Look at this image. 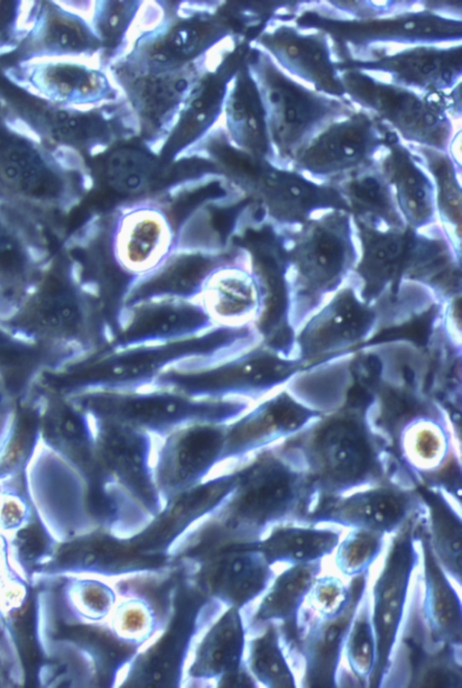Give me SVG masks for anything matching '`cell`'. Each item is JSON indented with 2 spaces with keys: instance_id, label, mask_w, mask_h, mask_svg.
I'll return each mask as SVG.
<instances>
[{
  "instance_id": "5b68a950",
  "label": "cell",
  "mask_w": 462,
  "mask_h": 688,
  "mask_svg": "<svg viewBox=\"0 0 462 688\" xmlns=\"http://www.w3.org/2000/svg\"><path fill=\"white\" fill-rule=\"evenodd\" d=\"M304 367L260 343L211 363L185 362L159 375L149 389H165L207 399H243L253 403L285 388Z\"/></svg>"
},
{
  "instance_id": "4dcf8cb0",
  "label": "cell",
  "mask_w": 462,
  "mask_h": 688,
  "mask_svg": "<svg viewBox=\"0 0 462 688\" xmlns=\"http://www.w3.org/2000/svg\"><path fill=\"white\" fill-rule=\"evenodd\" d=\"M418 490L428 510L430 542L436 558L448 574L461 584L462 530L460 514L440 490Z\"/></svg>"
},
{
  "instance_id": "7bdbcfd3",
  "label": "cell",
  "mask_w": 462,
  "mask_h": 688,
  "mask_svg": "<svg viewBox=\"0 0 462 688\" xmlns=\"http://www.w3.org/2000/svg\"><path fill=\"white\" fill-rule=\"evenodd\" d=\"M39 616H40V619H41V620H42V622H43L45 625H47L48 627H50V628H54V629H57V630H60V631H62V630L59 629L58 628H56L55 626H53V624H52V623H51V622L49 620L48 617L45 615V613H44V612H42H42H40V615H39ZM58 616H59V615H58ZM61 621H62V620H61ZM62 622L64 623L65 627L67 628V629H65V632H64V633H66V634H64V635H63V634H61V633H53V632H51V633H37V638H38V641H39L41 638H42V639H43L44 638H50V637H65V638H72L73 639H75V638H76L77 640H79V641H81V640H82L83 642H85V641H84V638H83V637H79V636L78 634H76V633H75L73 630H71L70 627H69V626L67 623H65L64 621H62ZM62 632H63V631H62ZM87 643H88V642H87Z\"/></svg>"
},
{
  "instance_id": "ab89813d",
  "label": "cell",
  "mask_w": 462,
  "mask_h": 688,
  "mask_svg": "<svg viewBox=\"0 0 462 688\" xmlns=\"http://www.w3.org/2000/svg\"><path fill=\"white\" fill-rule=\"evenodd\" d=\"M348 597V588L342 581L332 575L318 577L307 598L309 609L319 616L335 614L344 606Z\"/></svg>"
},
{
  "instance_id": "52a82bcc",
  "label": "cell",
  "mask_w": 462,
  "mask_h": 688,
  "mask_svg": "<svg viewBox=\"0 0 462 688\" xmlns=\"http://www.w3.org/2000/svg\"><path fill=\"white\" fill-rule=\"evenodd\" d=\"M391 451L418 487L437 489L460 501V444L454 422L438 400L405 420Z\"/></svg>"
},
{
  "instance_id": "60d3db41",
  "label": "cell",
  "mask_w": 462,
  "mask_h": 688,
  "mask_svg": "<svg viewBox=\"0 0 462 688\" xmlns=\"http://www.w3.org/2000/svg\"><path fill=\"white\" fill-rule=\"evenodd\" d=\"M31 521L29 505L16 491L0 492V532L17 531Z\"/></svg>"
},
{
  "instance_id": "4316f807",
  "label": "cell",
  "mask_w": 462,
  "mask_h": 688,
  "mask_svg": "<svg viewBox=\"0 0 462 688\" xmlns=\"http://www.w3.org/2000/svg\"><path fill=\"white\" fill-rule=\"evenodd\" d=\"M357 222L363 243V256L357 268L365 281L363 295L367 300L377 298L391 284L394 298L407 272L417 235L411 230L383 233Z\"/></svg>"
},
{
  "instance_id": "484cf974",
  "label": "cell",
  "mask_w": 462,
  "mask_h": 688,
  "mask_svg": "<svg viewBox=\"0 0 462 688\" xmlns=\"http://www.w3.org/2000/svg\"><path fill=\"white\" fill-rule=\"evenodd\" d=\"M51 256L45 243L0 211V319L19 303Z\"/></svg>"
},
{
  "instance_id": "5bb4252c",
  "label": "cell",
  "mask_w": 462,
  "mask_h": 688,
  "mask_svg": "<svg viewBox=\"0 0 462 688\" xmlns=\"http://www.w3.org/2000/svg\"><path fill=\"white\" fill-rule=\"evenodd\" d=\"M163 556L138 550L130 539L100 528L58 544L51 559L33 574L44 579L72 574L143 576L165 572Z\"/></svg>"
},
{
  "instance_id": "9c48e42d",
  "label": "cell",
  "mask_w": 462,
  "mask_h": 688,
  "mask_svg": "<svg viewBox=\"0 0 462 688\" xmlns=\"http://www.w3.org/2000/svg\"><path fill=\"white\" fill-rule=\"evenodd\" d=\"M427 513L412 518L393 534L383 568L373 585L371 619L376 652L369 688H381L389 664L404 616L411 575L420 562L415 545L419 523Z\"/></svg>"
},
{
  "instance_id": "d6986e66",
  "label": "cell",
  "mask_w": 462,
  "mask_h": 688,
  "mask_svg": "<svg viewBox=\"0 0 462 688\" xmlns=\"http://www.w3.org/2000/svg\"><path fill=\"white\" fill-rule=\"evenodd\" d=\"M287 254L296 268L297 294L310 305L339 284L353 261L347 218L332 216L311 224Z\"/></svg>"
},
{
  "instance_id": "ffe728a7",
  "label": "cell",
  "mask_w": 462,
  "mask_h": 688,
  "mask_svg": "<svg viewBox=\"0 0 462 688\" xmlns=\"http://www.w3.org/2000/svg\"><path fill=\"white\" fill-rule=\"evenodd\" d=\"M237 466L211 475L199 484L168 500L150 524L131 538L140 551L160 555L174 546L196 525L214 514L232 492Z\"/></svg>"
},
{
  "instance_id": "2e32d148",
  "label": "cell",
  "mask_w": 462,
  "mask_h": 688,
  "mask_svg": "<svg viewBox=\"0 0 462 688\" xmlns=\"http://www.w3.org/2000/svg\"><path fill=\"white\" fill-rule=\"evenodd\" d=\"M320 416L296 399L286 388L270 394L227 423L222 465L238 464L297 436Z\"/></svg>"
},
{
  "instance_id": "836d02e7",
  "label": "cell",
  "mask_w": 462,
  "mask_h": 688,
  "mask_svg": "<svg viewBox=\"0 0 462 688\" xmlns=\"http://www.w3.org/2000/svg\"><path fill=\"white\" fill-rule=\"evenodd\" d=\"M344 648L352 675L359 686L367 687L376 652L371 619V599L367 590L355 614Z\"/></svg>"
},
{
  "instance_id": "6da1fadb",
  "label": "cell",
  "mask_w": 462,
  "mask_h": 688,
  "mask_svg": "<svg viewBox=\"0 0 462 688\" xmlns=\"http://www.w3.org/2000/svg\"><path fill=\"white\" fill-rule=\"evenodd\" d=\"M282 444L307 475L312 509L322 500L365 487L410 482L390 447L370 426L363 406L349 405L322 415Z\"/></svg>"
},
{
  "instance_id": "b9f144b4",
  "label": "cell",
  "mask_w": 462,
  "mask_h": 688,
  "mask_svg": "<svg viewBox=\"0 0 462 688\" xmlns=\"http://www.w3.org/2000/svg\"><path fill=\"white\" fill-rule=\"evenodd\" d=\"M15 342H20L15 337H14L10 333H8L0 324V362L8 361L10 362L12 359H14L19 353L17 350V346L19 344H15Z\"/></svg>"
},
{
  "instance_id": "ba28073f",
  "label": "cell",
  "mask_w": 462,
  "mask_h": 688,
  "mask_svg": "<svg viewBox=\"0 0 462 688\" xmlns=\"http://www.w3.org/2000/svg\"><path fill=\"white\" fill-rule=\"evenodd\" d=\"M421 599L417 574L381 687L461 688V647L431 641Z\"/></svg>"
},
{
  "instance_id": "d4e9b609",
  "label": "cell",
  "mask_w": 462,
  "mask_h": 688,
  "mask_svg": "<svg viewBox=\"0 0 462 688\" xmlns=\"http://www.w3.org/2000/svg\"><path fill=\"white\" fill-rule=\"evenodd\" d=\"M422 557V615L430 638L437 645L462 647L461 601L430 542L428 513L418 527Z\"/></svg>"
},
{
  "instance_id": "7a4b0ae2",
  "label": "cell",
  "mask_w": 462,
  "mask_h": 688,
  "mask_svg": "<svg viewBox=\"0 0 462 688\" xmlns=\"http://www.w3.org/2000/svg\"><path fill=\"white\" fill-rule=\"evenodd\" d=\"M236 465L237 479L232 492L207 518L217 545H249L276 526L306 524L312 509L309 481L282 443Z\"/></svg>"
},
{
  "instance_id": "83f0119b",
  "label": "cell",
  "mask_w": 462,
  "mask_h": 688,
  "mask_svg": "<svg viewBox=\"0 0 462 688\" xmlns=\"http://www.w3.org/2000/svg\"><path fill=\"white\" fill-rule=\"evenodd\" d=\"M354 351L303 367L285 388L300 403L320 415L348 406L356 391L351 364Z\"/></svg>"
},
{
  "instance_id": "8992f818",
  "label": "cell",
  "mask_w": 462,
  "mask_h": 688,
  "mask_svg": "<svg viewBox=\"0 0 462 688\" xmlns=\"http://www.w3.org/2000/svg\"><path fill=\"white\" fill-rule=\"evenodd\" d=\"M253 404L243 399H197L165 389L85 391L78 403L93 417L119 421L156 438L190 424L229 423Z\"/></svg>"
},
{
  "instance_id": "74e56055",
  "label": "cell",
  "mask_w": 462,
  "mask_h": 688,
  "mask_svg": "<svg viewBox=\"0 0 462 688\" xmlns=\"http://www.w3.org/2000/svg\"><path fill=\"white\" fill-rule=\"evenodd\" d=\"M399 201L408 223L419 227L429 223L432 215L430 187L417 170L408 168L396 175Z\"/></svg>"
},
{
  "instance_id": "f1b7e54d",
  "label": "cell",
  "mask_w": 462,
  "mask_h": 688,
  "mask_svg": "<svg viewBox=\"0 0 462 688\" xmlns=\"http://www.w3.org/2000/svg\"><path fill=\"white\" fill-rule=\"evenodd\" d=\"M340 531L318 525L286 523L273 527L268 536L249 544L259 550L270 565H291L321 560L337 547Z\"/></svg>"
},
{
  "instance_id": "8fae6325",
  "label": "cell",
  "mask_w": 462,
  "mask_h": 688,
  "mask_svg": "<svg viewBox=\"0 0 462 688\" xmlns=\"http://www.w3.org/2000/svg\"><path fill=\"white\" fill-rule=\"evenodd\" d=\"M425 512L427 507L418 488L390 481L319 501L306 524H333L386 535L396 533Z\"/></svg>"
},
{
  "instance_id": "3957f363",
  "label": "cell",
  "mask_w": 462,
  "mask_h": 688,
  "mask_svg": "<svg viewBox=\"0 0 462 688\" xmlns=\"http://www.w3.org/2000/svg\"><path fill=\"white\" fill-rule=\"evenodd\" d=\"M67 261L51 256L28 290L0 324L18 340L72 353L92 345L87 290Z\"/></svg>"
},
{
  "instance_id": "277c9868",
  "label": "cell",
  "mask_w": 462,
  "mask_h": 688,
  "mask_svg": "<svg viewBox=\"0 0 462 688\" xmlns=\"http://www.w3.org/2000/svg\"><path fill=\"white\" fill-rule=\"evenodd\" d=\"M242 327L218 326L195 337L165 344L105 351L75 374L79 391L147 390L163 372L199 360L213 362L238 353L245 344Z\"/></svg>"
},
{
  "instance_id": "1f68e13d",
  "label": "cell",
  "mask_w": 462,
  "mask_h": 688,
  "mask_svg": "<svg viewBox=\"0 0 462 688\" xmlns=\"http://www.w3.org/2000/svg\"><path fill=\"white\" fill-rule=\"evenodd\" d=\"M124 589L127 595L116 602L107 628L118 641L142 647L167 626V614L160 613L158 602L151 596Z\"/></svg>"
},
{
  "instance_id": "7402d4cb",
  "label": "cell",
  "mask_w": 462,
  "mask_h": 688,
  "mask_svg": "<svg viewBox=\"0 0 462 688\" xmlns=\"http://www.w3.org/2000/svg\"><path fill=\"white\" fill-rule=\"evenodd\" d=\"M194 574V584L208 599L243 610L262 596L275 573L263 554L250 545L210 556Z\"/></svg>"
},
{
  "instance_id": "e0dca14e",
  "label": "cell",
  "mask_w": 462,
  "mask_h": 688,
  "mask_svg": "<svg viewBox=\"0 0 462 688\" xmlns=\"http://www.w3.org/2000/svg\"><path fill=\"white\" fill-rule=\"evenodd\" d=\"M377 333L374 310L344 289L296 333L294 353L305 367L356 350Z\"/></svg>"
},
{
  "instance_id": "e575fe53",
  "label": "cell",
  "mask_w": 462,
  "mask_h": 688,
  "mask_svg": "<svg viewBox=\"0 0 462 688\" xmlns=\"http://www.w3.org/2000/svg\"><path fill=\"white\" fill-rule=\"evenodd\" d=\"M351 529L336 547L335 563L343 574L354 577L369 572L383 549L385 534L363 528Z\"/></svg>"
},
{
  "instance_id": "603a6c76",
  "label": "cell",
  "mask_w": 462,
  "mask_h": 688,
  "mask_svg": "<svg viewBox=\"0 0 462 688\" xmlns=\"http://www.w3.org/2000/svg\"><path fill=\"white\" fill-rule=\"evenodd\" d=\"M224 260L205 280L196 301L219 326L254 325L263 311V292L257 272Z\"/></svg>"
},
{
  "instance_id": "f546056e",
  "label": "cell",
  "mask_w": 462,
  "mask_h": 688,
  "mask_svg": "<svg viewBox=\"0 0 462 688\" xmlns=\"http://www.w3.org/2000/svg\"><path fill=\"white\" fill-rule=\"evenodd\" d=\"M52 591L56 611L67 624L98 625L117 602L116 591L97 579L67 577Z\"/></svg>"
},
{
  "instance_id": "9a60e30c",
  "label": "cell",
  "mask_w": 462,
  "mask_h": 688,
  "mask_svg": "<svg viewBox=\"0 0 462 688\" xmlns=\"http://www.w3.org/2000/svg\"><path fill=\"white\" fill-rule=\"evenodd\" d=\"M109 234L115 262L132 277L131 291L182 250L171 221L155 207L139 206L118 215L111 222Z\"/></svg>"
},
{
  "instance_id": "cb8c5ba5",
  "label": "cell",
  "mask_w": 462,
  "mask_h": 688,
  "mask_svg": "<svg viewBox=\"0 0 462 688\" xmlns=\"http://www.w3.org/2000/svg\"><path fill=\"white\" fill-rule=\"evenodd\" d=\"M321 572V560L293 564L275 576L262 595L254 612L245 619L246 634L278 623L284 650L291 653L299 638V618L303 603Z\"/></svg>"
},
{
  "instance_id": "30bf717a",
  "label": "cell",
  "mask_w": 462,
  "mask_h": 688,
  "mask_svg": "<svg viewBox=\"0 0 462 688\" xmlns=\"http://www.w3.org/2000/svg\"><path fill=\"white\" fill-rule=\"evenodd\" d=\"M92 418L100 472L154 518L164 505L153 472L156 437L119 421Z\"/></svg>"
},
{
  "instance_id": "4fadbf2b",
  "label": "cell",
  "mask_w": 462,
  "mask_h": 688,
  "mask_svg": "<svg viewBox=\"0 0 462 688\" xmlns=\"http://www.w3.org/2000/svg\"><path fill=\"white\" fill-rule=\"evenodd\" d=\"M368 578L369 572L352 577L347 585L346 601L335 614L319 616L302 607L299 639L291 656L300 660L303 666L301 687H338L342 652L355 614L367 590Z\"/></svg>"
},
{
  "instance_id": "d6a6232c",
  "label": "cell",
  "mask_w": 462,
  "mask_h": 688,
  "mask_svg": "<svg viewBox=\"0 0 462 688\" xmlns=\"http://www.w3.org/2000/svg\"><path fill=\"white\" fill-rule=\"evenodd\" d=\"M250 636L245 662L254 680L265 687L295 688V676L284 654L278 623L270 622Z\"/></svg>"
},
{
  "instance_id": "44dd1931",
  "label": "cell",
  "mask_w": 462,
  "mask_h": 688,
  "mask_svg": "<svg viewBox=\"0 0 462 688\" xmlns=\"http://www.w3.org/2000/svg\"><path fill=\"white\" fill-rule=\"evenodd\" d=\"M246 628L243 611L226 609L199 636L185 671L191 683L257 686L245 662Z\"/></svg>"
},
{
  "instance_id": "d590c367",
  "label": "cell",
  "mask_w": 462,
  "mask_h": 688,
  "mask_svg": "<svg viewBox=\"0 0 462 688\" xmlns=\"http://www.w3.org/2000/svg\"><path fill=\"white\" fill-rule=\"evenodd\" d=\"M58 543L39 522H29L9 541L10 555L31 583L34 573L52 556Z\"/></svg>"
},
{
  "instance_id": "f35d334b",
  "label": "cell",
  "mask_w": 462,
  "mask_h": 688,
  "mask_svg": "<svg viewBox=\"0 0 462 688\" xmlns=\"http://www.w3.org/2000/svg\"><path fill=\"white\" fill-rule=\"evenodd\" d=\"M351 193L356 206L363 214H369L374 218H381L389 225H402L393 212L386 193L381 183L373 177H366L356 181L351 186Z\"/></svg>"
},
{
  "instance_id": "7c38bea8",
  "label": "cell",
  "mask_w": 462,
  "mask_h": 688,
  "mask_svg": "<svg viewBox=\"0 0 462 688\" xmlns=\"http://www.w3.org/2000/svg\"><path fill=\"white\" fill-rule=\"evenodd\" d=\"M227 423H195L156 438L153 472L165 502L214 474L222 465Z\"/></svg>"
},
{
  "instance_id": "ac0fdd59",
  "label": "cell",
  "mask_w": 462,
  "mask_h": 688,
  "mask_svg": "<svg viewBox=\"0 0 462 688\" xmlns=\"http://www.w3.org/2000/svg\"><path fill=\"white\" fill-rule=\"evenodd\" d=\"M217 325L194 300L163 298L126 307L106 351L165 344L203 335Z\"/></svg>"
},
{
  "instance_id": "8d00e7d4",
  "label": "cell",
  "mask_w": 462,
  "mask_h": 688,
  "mask_svg": "<svg viewBox=\"0 0 462 688\" xmlns=\"http://www.w3.org/2000/svg\"><path fill=\"white\" fill-rule=\"evenodd\" d=\"M154 163L140 151H121L111 158L106 170V179L117 192L134 194L141 191L152 179Z\"/></svg>"
}]
</instances>
